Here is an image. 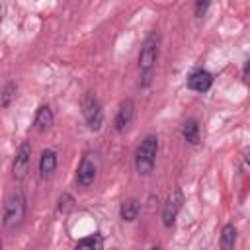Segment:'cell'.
I'll return each mask as SVG.
<instances>
[{
  "mask_svg": "<svg viewBox=\"0 0 250 250\" xmlns=\"http://www.w3.org/2000/svg\"><path fill=\"white\" fill-rule=\"evenodd\" d=\"M158 51H160V35L158 33H150L143 45H141V51H139V70H141V76H143V88L148 86L150 78H152V70H154V64H156V59H158Z\"/></svg>",
  "mask_w": 250,
  "mask_h": 250,
  "instance_id": "obj_1",
  "label": "cell"
},
{
  "mask_svg": "<svg viewBox=\"0 0 250 250\" xmlns=\"http://www.w3.org/2000/svg\"><path fill=\"white\" fill-rule=\"evenodd\" d=\"M156 154H158V137L154 133H148L135 150V168L141 176H148L154 170Z\"/></svg>",
  "mask_w": 250,
  "mask_h": 250,
  "instance_id": "obj_2",
  "label": "cell"
},
{
  "mask_svg": "<svg viewBox=\"0 0 250 250\" xmlns=\"http://www.w3.org/2000/svg\"><path fill=\"white\" fill-rule=\"evenodd\" d=\"M25 203H27V201H25V195H23L20 189L12 191V193L6 197V201H4V211H2V225H4V229L14 230V229H18V227L21 225V221H23V217H25V209H27Z\"/></svg>",
  "mask_w": 250,
  "mask_h": 250,
  "instance_id": "obj_3",
  "label": "cell"
},
{
  "mask_svg": "<svg viewBox=\"0 0 250 250\" xmlns=\"http://www.w3.org/2000/svg\"><path fill=\"white\" fill-rule=\"evenodd\" d=\"M80 107H82V115H84L88 127L92 131H100L102 125H104V109H102V104L96 98V94L86 92L84 98H82Z\"/></svg>",
  "mask_w": 250,
  "mask_h": 250,
  "instance_id": "obj_4",
  "label": "cell"
},
{
  "mask_svg": "<svg viewBox=\"0 0 250 250\" xmlns=\"http://www.w3.org/2000/svg\"><path fill=\"white\" fill-rule=\"evenodd\" d=\"M98 174V158L94 152H86L76 168V184L80 188H90Z\"/></svg>",
  "mask_w": 250,
  "mask_h": 250,
  "instance_id": "obj_5",
  "label": "cell"
},
{
  "mask_svg": "<svg viewBox=\"0 0 250 250\" xmlns=\"http://www.w3.org/2000/svg\"><path fill=\"white\" fill-rule=\"evenodd\" d=\"M29 164H31V145L29 141H23L16 150V156L12 162V176L18 182H21L29 172Z\"/></svg>",
  "mask_w": 250,
  "mask_h": 250,
  "instance_id": "obj_6",
  "label": "cell"
},
{
  "mask_svg": "<svg viewBox=\"0 0 250 250\" xmlns=\"http://www.w3.org/2000/svg\"><path fill=\"white\" fill-rule=\"evenodd\" d=\"M182 203H184L182 191H180V189H174V191L168 195V199H166V203H164V209H162V225H164L166 229L174 227L176 217H178V213H180V209H182Z\"/></svg>",
  "mask_w": 250,
  "mask_h": 250,
  "instance_id": "obj_7",
  "label": "cell"
},
{
  "mask_svg": "<svg viewBox=\"0 0 250 250\" xmlns=\"http://www.w3.org/2000/svg\"><path fill=\"white\" fill-rule=\"evenodd\" d=\"M133 117H135V102H133L131 98H127V100H123V102L119 104V107H117V111H115V117H113V127H115V131H117V133H123V131L131 125Z\"/></svg>",
  "mask_w": 250,
  "mask_h": 250,
  "instance_id": "obj_8",
  "label": "cell"
},
{
  "mask_svg": "<svg viewBox=\"0 0 250 250\" xmlns=\"http://www.w3.org/2000/svg\"><path fill=\"white\" fill-rule=\"evenodd\" d=\"M186 84H188L189 90L203 94V92H207V90L211 88V84H213V74H211L209 70H205V68H195L193 72H189Z\"/></svg>",
  "mask_w": 250,
  "mask_h": 250,
  "instance_id": "obj_9",
  "label": "cell"
},
{
  "mask_svg": "<svg viewBox=\"0 0 250 250\" xmlns=\"http://www.w3.org/2000/svg\"><path fill=\"white\" fill-rule=\"evenodd\" d=\"M57 152L53 148H45L39 156V178L41 180H51L55 170H57Z\"/></svg>",
  "mask_w": 250,
  "mask_h": 250,
  "instance_id": "obj_10",
  "label": "cell"
},
{
  "mask_svg": "<svg viewBox=\"0 0 250 250\" xmlns=\"http://www.w3.org/2000/svg\"><path fill=\"white\" fill-rule=\"evenodd\" d=\"M53 123H55V115H53L51 107L45 105V104L39 105V107H37V113H35V119H33L35 129L41 131V133H45V131H49V129L53 127Z\"/></svg>",
  "mask_w": 250,
  "mask_h": 250,
  "instance_id": "obj_11",
  "label": "cell"
},
{
  "mask_svg": "<svg viewBox=\"0 0 250 250\" xmlns=\"http://www.w3.org/2000/svg\"><path fill=\"white\" fill-rule=\"evenodd\" d=\"M139 213H141V203H139V199H135V197H129V199L121 201V207H119V215H121V219H123V221H127V223H133V221L139 217Z\"/></svg>",
  "mask_w": 250,
  "mask_h": 250,
  "instance_id": "obj_12",
  "label": "cell"
},
{
  "mask_svg": "<svg viewBox=\"0 0 250 250\" xmlns=\"http://www.w3.org/2000/svg\"><path fill=\"white\" fill-rule=\"evenodd\" d=\"M182 133H184V139L189 143V145H195L197 141H199V123H197V119H188L186 123H184V129H182Z\"/></svg>",
  "mask_w": 250,
  "mask_h": 250,
  "instance_id": "obj_13",
  "label": "cell"
},
{
  "mask_svg": "<svg viewBox=\"0 0 250 250\" xmlns=\"http://www.w3.org/2000/svg\"><path fill=\"white\" fill-rule=\"evenodd\" d=\"M234 242H236V227L232 223H227L221 230V246L225 250H230L234 246Z\"/></svg>",
  "mask_w": 250,
  "mask_h": 250,
  "instance_id": "obj_14",
  "label": "cell"
},
{
  "mask_svg": "<svg viewBox=\"0 0 250 250\" xmlns=\"http://www.w3.org/2000/svg\"><path fill=\"white\" fill-rule=\"evenodd\" d=\"M16 92H18V84H16L14 80H8V82L4 84V88H2V98H0V104H2L4 109L12 104V100L16 98Z\"/></svg>",
  "mask_w": 250,
  "mask_h": 250,
  "instance_id": "obj_15",
  "label": "cell"
},
{
  "mask_svg": "<svg viewBox=\"0 0 250 250\" xmlns=\"http://www.w3.org/2000/svg\"><path fill=\"white\" fill-rule=\"evenodd\" d=\"M104 246V238H102V234H90V236H86V238H82V240H78L76 242V248H88V250H100Z\"/></svg>",
  "mask_w": 250,
  "mask_h": 250,
  "instance_id": "obj_16",
  "label": "cell"
},
{
  "mask_svg": "<svg viewBox=\"0 0 250 250\" xmlns=\"http://www.w3.org/2000/svg\"><path fill=\"white\" fill-rule=\"evenodd\" d=\"M211 6V0H193V14L197 18H203Z\"/></svg>",
  "mask_w": 250,
  "mask_h": 250,
  "instance_id": "obj_17",
  "label": "cell"
},
{
  "mask_svg": "<svg viewBox=\"0 0 250 250\" xmlns=\"http://www.w3.org/2000/svg\"><path fill=\"white\" fill-rule=\"evenodd\" d=\"M72 203H74L72 195H68V193L61 195V199H59V211H68L72 207Z\"/></svg>",
  "mask_w": 250,
  "mask_h": 250,
  "instance_id": "obj_18",
  "label": "cell"
},
{
  "mask_svg": "<svg viewBox=\"0 0 250 250\" xmlns=\"http://www.w3.org/2000/svg\"><path fill=\"white\" fill-rule=\"evenodd\" d=\"M242 74H244V78H246V82H250V61H246V62H244V68H242Z\"/></svg>",
  "mask_w": 250,
  "mask_h": 250,
  "instance_id": "obj_19",
  "label": "cell"
},
{
  "mask_svg": "<svg viewBox=\"0 0 250 250\" xmlns=\"http://www.w3.org/2000/svg\"><path fill=\"white\" fill-rule=\"evenodd\" d=\"M244 160H246L248 166H250V146H246V150H244Z\"/></svg>",
  "mask_w": 250,
  "mask_h": 250,
  "instance_id": "obj_20",
  "label": "cell"
}]
</instances>
